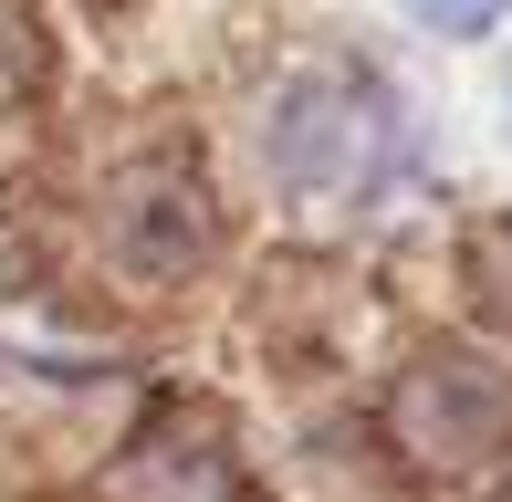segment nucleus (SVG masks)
Returning a JSON list of instances; mask_svg holds the SVG:
<instances>
[{"instance_id":"nucleus-1","label":"nucleus","mask_w":512,"mask_h":502,"mask_svg":"<svg viewBox=\"0 0 512 502\" xmlns=\"http://www.w3.org/2000/svg\"><path fill=\"white\" fill-rule=\"evenodd\" d=\"M272 157H283L304 189H366V168L387 157V105L345 74H304L272 116Z\"/></svg>"},{"instance_id":"nucleus-2","label":"nucleus","mask_w":512,"mask_h":502,"mask_svg":"<svg viewBox=\"0 0 512 502\" xmlns=\"http://www.w3.org/2000/svg\"><path fill=\"white\" fill-rule=\"evenodd\" d=\"M502 11L512 0H408V21H429V32H450V42H481Z\"/></svg>"}]
</instances>
